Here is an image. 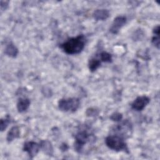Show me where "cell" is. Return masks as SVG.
<instances>
[{"mask_svg":"<svg viewBox=\"0 0 160 160\" xmlns=\"http://www.w3.org/2000/svg\"><path fill=\"white\" fill-rule=\"evenodd\" d=\"M86 44V38L83 34L68 39L60 45L62 51L68 54H76L80 53Z\"/></svg>","mask_w":160,"mask_h":160,"instance_id":"6da1fadb","label":"cell"},{"mask_svg":"<svg viewBox=\"0 0 160 160\" xmlns=\"http://www.w3.org/2000/svg\"><path fill=\"white\" fill-rule=\"evenodd\" d=\"M94 141V137L92 132L86 129L79 130L75 135L74 149L78 152L81 153L85 144Z\"/></svg>","mask_w":160,"mask_h":160,"instance_id":"7a4b0ae2","label":"cell"},{"mask_svg":"<svg viewBox=\"0 0 160 160\" xmlns=\"http://www.w3.org/2000/svg\"><path fill=\"white\" fill-rule=\"evenodd\" d=\"M106 146L111 149L116 151H124L128 152V148L123 138L118 135H109L105 139Z\"/></svg>","mask_w":160,"mask_h":160,"instance_id":"3957f363","label":"cell"},{"mask_svg":"<svg viewBox=\"0 0 160 160\" xmlns=\"http://www.w3.org/2000/svg\"><path fill=\"white\" fill-rule=\"evenodd\" d=\"M80 106V101L77 98H63L59 101L58 108L64 112L76 111Z\"/></svg>","mask_w":160,"mask_h":160,"instance_id":"277c9868","label":"cell"},{"mask_svg":"<svg viewBox=\"0 0 160 160\" xmlns=\"http://www.w3.org/2000/svg\"><path fill=\"white\" fill-rule=\"evenodd\" d=\"M40 149V144L34 141H27L24 142L23 146L24 151L28 152L31 159L37 155Z\"/></svg>","mask_w":160,"mask_h":160,"instance_id":"5b68a950","label":"cell"},{"mask_svg":"<svg viewBox=\"0 0 160 160\" xmlns=\"http://www.w3.org/2000/svg\"><path fill=\"white\" fill-rule=\"evenodd\" d=\"M149 98L146 96L138 97L131 104V108L134 110L140 111H142L149 102Z\"/></svg>","mask_w":160,"mask_h":160,"instance_id":"8992f818","label":"cell"},{"mask_svg":"<svg viewBox=\"0 0 160 160\" xmlns=\"http://www.w3.org/2000/svg\"><path fill=\"white\" fill-rule=\"evenodd\" d=\"M126 18L124 16H118L114 18L112 25L109 29V31L114 34H116L120 29L126 23Z\"/></svg>","mask_w":160,"mask_h":160,"instance_id":"52a82bcc","label":"cell"},{"mask_svg":"<svg viewBox=\"0 0 160 160\" xmlns=\"http://www.w3.org/2000/svg\"><path fill=\"white\" fill-rule=\"evenodd\" d=\"M131 129H132L131 125L129 121H128V120H126L124 122H122L121 124H117L114 127L113 131L119 134L120 133L121 136L123 138L128 132L130 131V130H131Z\"/></svg>","mask_w":160,"mask_h":160,"instance_id":"ba28073f","label":"cell"},{"mask_svg":"<svg viewBox=\"0 0 160 160\" xmlns=\"http://www.w3.org/2000/svg\"><path fill=\"white\" fill-rule=\"evenodd\" d=\"M109 16V12L105 9H98L93 12V18L97 21H104Z\"/></svg>","mask_w":160,"mask_h":160,"instance_id":"9c48e42d","label":"cell"},{"mask_svg":"<svg viewBox=\"0 0 160 160\" xmlns=\"http://www.w3.org/2000/svg\"><path fill=\"white\" fill-rule=\"evenodd\" d=\"M39 144L41 149L48 156H52L53 154V147L50 141L48 140H42Z\"/></svg>","mask_w":160,"mask_h":160,"instance_id":"30bf717a","label":"cell"},{"mask_svg":"<svg viewBox=\"0 0 160 160\" xmlns=\"http://www.w3.org/2000/svg\"><path fill=\"white\" fill-rule=\"evenodd\" d=\"M30 105V100L26 98H21L19 99L17 102V109L18 112H22L26 111Z\"/></svg>","mask_w":160,"mask_h":160,"instance_id":"8fae6325","label":"cell"},{"mask_svg":"<svg viewBox=\"0 0 160 160\" xmlns=\"http://www.w3.org/2000/svg\"><path fill=\"white\" fill-rule=\"evenodd\" d=\"M4 53L9 57L15 58L18 54V49L12 42H9L5 48Z\"/></svg>","mask_w":160,"mask_h":160,"instance_id":"7c38bea8","label":"cell"},{"mask_svg":"<svg viewBox=\"0 0 160 160\" xmlns=\"http://www.w3.org/2000/svg\"><path fill=\"white\" fill-rule=\"evenodd\" d=\"M19 137V129L18 126H13L11 128V129L9 131L7 137H6V140L8 142H12L14 139H16Z\"/></svg>","mask_w":160,"mask_h":160,"instance_id":"4fadbf2b","label":"cell"},{"mask_svg":"<svg viewBox=\"0 0 160 160\" xmlns=\"http://www.w3.org/2000/svg\"><path fill=\"white\" fill-rule=\"evenodd\" d=\"M101 61L99 58H91L88 62V67L91 72H94L100 66Z\"/></svg>","mask_w":160,"mask_h":160,"instance_id":"5bb4252c","label":"cell"},{"mask_svg":"<svg viewBox=\"0 0 160 160\" xmlns=\"http://www.w3.org/2000/svg\"><path fill=\"white\" fill-rule=\"evenodd\" d=\"M99 59L101 61L105 62H111L112 60L111 54L106 51H102L99 54Z\"/></svg>","mask_w":160,"mask_h":160,"instance_id":"9a60e30c","label":"cell"},{"mask_svg":"<svg viewBox=\"0 0 160 160\" xmlns=\"http://www.w3.org/2000/svg\"><path fill=\"white\" fill-rule=\"evenodd\" d=\"M10 122H11V116L9 114H7L4 118L1 119V124H0L1 131H4Z\"/></svg>","mask_w":160,"mask_h":160,"instance_id":"2e32d148","label":"cell"},{"mask_svg":"<svg viewBox=\"0 0 160 160\" xmlns=\"http://www.w3.org/2000/svg\"><path fill=\"white\" fill-rule=\"evenodd\" d=\"M110 119L113 121H121L122 119V114L119 112H114L110 116Z\"/></svg>","mask_w":160,"mask_h":160,"instance_id":"e0dca14e","label":"cell"},{"mask_svg":"<svg viewBox=\"0 0 160 160\" xmlns=\"http://www.w3.org/2000/svg\"><path fill=\"white\" fill-rule=\"evenodd\" d=\"M151 42L154 46H156L158 49H159V35L154 34L152 38Z\"/></svg>","mask_w":160,"mask_h":160,"instance_id":"ac0fdd59","label":"cell"},{"mask_svg":"<svg viewBox=\"0 0 160 160\" xmlns=\"http://www.w3.org/2000/svg\"><path fill=\"white\" fill-rule=\"evenodd\" d=\"M86 114L88 116H95L98 114V111L95 108H88L86 112Z\"/></svg>","mask_w":160,"mask_h":160,"instance_id":"d6986e66","label":"cell"},{"mask_svg":"<svg viewBox=\"0 0 160 160\" xmlns=\"http://www.w3.org/2000/svg\"><path fill=\"white\" fill-rule=\"evenodd\" d=\"M8 4H9V1H1V12L4 11V10H6L7 9V8L8 7Z\"/></svg>","mask_w":160,"mask_h":160,"instance_id":"ffe728a7","label":"cell"},{"mask_svg":"<svg viewBox=\"0 0 160 160\" xmlns=\"http://www.w3.org/2000/svg\"><path fill=\"white\" fill-rule=\"evenodd\" d=\"M153 34L156 35H159V26H156L153 29Z\"/></svg>","mask_w":160,"mask_h":160,"instance_id":"44dd1931","label":"cell"}]
</instances>
